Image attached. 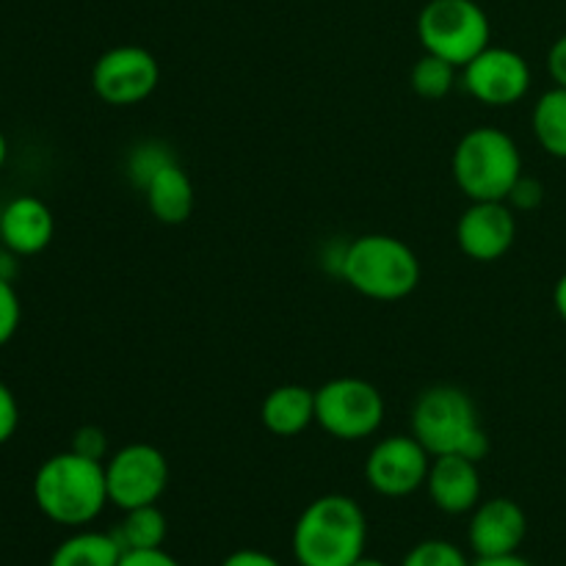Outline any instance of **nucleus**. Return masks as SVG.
Returning <instances> with one entry per match:
<instances>
[{
	"label": "nucleus",
	"mask_w": 566,
	"mask_h": 566,
	"mask_svg": "<svg viewBox=\"0 0 566 566\" xmlns=\"http://www.w3.org/2000/svg\"><path fill=\"white\" fill-rule=\"evenodd\" d=\"M33 503L39 512L64 528H86L108 506L105 462L61 451L44 459L33 475Z\"/></svg>",
	"instance_id": "obj_1"
},
{
	"label": "nucleus",
	"mask_w": 566,
	"mask_h": 566,
	"mask_svg": "<svg viewBox=\"0 0 566 566\" xmlns=\"http://www.w3.org/2000/svg\"><path fill=\"white\" fill-rule=\"evenodd\" d=\"M368 517L354 497L329 492L304 506L291 547L298 566H352L365 556Z\"/></svg>",
	"instance_id": "obj_2"
},
{
	"label": "nucleus",
	"mask_w": 566,
	"mask_h": 566,
	"mask_svg": "<svg viewBox=\"0 0 566 566\" xmlns=\"http://www.w3.org/2000/svg\"><path fill=\"white\" fill-rule=\"evenodd\" d=\"M409 431L431 457H468L473 462L490 453V437L470 392L457 385H431L409 412Z\"/></svg>",
	"instance_id": "obj_3"
},
{
	"label": "nucleus",
	"mask_w": 566,
	"mask_h": 566,
	"mask_svg": "<svg viewBox=\"0 0 566 566\" xmlns=\"http://www.w3.org/2000/svg\"><path fill=\"white\" fill-rule=\"evenodd\" d=\"M423 276L418 252L387 232H365L348 241L340 280L374 302H401L412 296Z\"/></svg>",
	"instance_id": "obj_4"
},
{
	"label": "nucleus",
	"mask_w": 566,
	"mask_h": 566,
	"mask_svg": "<svg viewBox=\"0 0 566 566\" xmlns=\"http://www.w3.org/2000/svg\"><path fill=\"white\" fill-rule=\"evenodd\" d=\"M451 175L470 202H506L523 175V153L503 127H470L453 147Z\"/></svg>",
	"instance_id": "obj_5"
},
{
	"label": "nucleus",
	"mask_w": 566,
	"mask_h": 566,
	"mask_svg": "<svg viewBox=\"0 0 566 566\" xmlns=\"http://www.w3.org/2000/svg\"><path fill=\"white\" fill-rule=\"evenodd\" d=\"M423 53L440 55L462 70L492 44V25L475 0H429L418 14Z\"/></svg>",
	"instance_id": "obj_6"
},
{
	"label": "nucleus",
	"mask_w": 566,
	"mask_h": 566,
	"mask_svg": "<svg viewBox=\"0 0 566 566\" xmlns=\"http://www.w3.org/2000/svg\"><path fill=\"white\" fill-rule=\"evenodd\" d=\"M387 415L379 387L359 376H337L315 390V423L340 442H363L381 429Z\"/></svg>",
	"instance_id": "obj_7"
},
{
	"label": "nucleus",
	"mask_w": 566,
	"mask_h": 566,
	"mask_svg": "<svg viewBox=\"0 0 566 566\" xmlns=\"http://www.w3.org/2000/svg\"><path fill=\"white\" fill-rule=\"evenodd\" d=\"M108 501L122 512L158 503L169 486V459L149 442H130L105 459Z\"/></svg>",
	"instance_id": "obj_8"
},
{
	"label": "nucleus",
	"mask_w": 566,
	"mask_h": 566,
	"mask_svg": "<svg viewBox=\"0 0 566 566\" xmlns=\"http://www.w3.org/2000/svg\"><path fill=\"white\" fill-rule=\"evenodd\" d=\"M160 83V64L142 44H116L92 66V88L105 105L130 108L153 97Z\"/></svg>",
	"instance_id": "obj_9"
},
{
	"label": "nucleus",
	"mask_w": 566,
	"mask_h": 566,
	"mask_svg": "<svg viewBox=\"0 0 566 566\" xmlns=\"http://www.w3.org/2000/svg\"><path fill=\"white\" fill-rule=\"evenodd\" d=\"M431 468V453L418 437L392 434L376 442L365 459V484L381 497H409L426 486Z\"/></svg>",
	"instance_id": "obj_10"
},
{
	"label": "nucleus",
	"mask_w": 566,
	"mask_h": 566,
	"mask_svg": "<svg viewBox=\"0 0 566 566\" xmlns=\"http://www.w3.org/2000/svg\"><path fill=\"white\" fill-rule=\"evenodd\" d=\"M531 81H534L531 64L525 61V55H520L512 48L490 44L462 66L464 92L479 99L481 105H490V108L517 105L528 94Z\"/></svg>",
	"instance_id": "obj_11"
},
{
	"label": "nucleus",
	"mask_w": 566,
	"mask_h": 566,
	"mask_svg": "<svg viewBox=\"0 0 566 566\" xmlns=\"http://www.w3.org/2000/svg\"><path fill=\"white\" fill-rule=\"evenodd\" d=\"M517 241V213L509 202H470L457 221V243L464 258L495 263L512 252Z\"/></svg>",
	"instance_id": "obj_12"
},
{
	"label": "nucleus",
	"mask_w": 566,
	"mask_h": 566,
	"mask_svg": "<svg viewBox=\"0 0 566 566\" xmlns=\"http://www.w3.org/2000/svg\"><path fill=\"white\" fill-rule=\"evenodd\" d=\"M525 536H528V517L512 497H490L470 512L468 542L475 558L520 553Z\"/></svg>",
	"instance_id": "obj_13"
},
{
	"label": "nucleus",
	"mask_w": 566,
	"mask_h": 566,
	"mask_svg": "<svg viewBox=\"0 0 566 566\" xmlns=\"http://www.w3.org/2000/svg\"><path fill=\"white\" fill-rule=\"evenodd\" d=\"M426 495L434 503V509H440L442 514H470L481 503V484L479 462L468 457H431L429 475H426Z\"/></svg>",
	"instance_id": "obj_14"
},
{
	"label": "nucleus",
	"mask_w": 566,
	"mask_h": 566,
	"mask_svg": "<svg viewBox=\"0 0 566 566\" xmlns=\"http://www.w3.org/2000/svg\"><path fill=\"white\" fill-rule=\"evenodd\" d=\"M53 210L39 197L22 193L0 210V247L11 249L20 258H33L53 243Z\"/></svg>",
	"instance_id": "obj_15"
},
{
	"label": "nucleus",
	"mask_w": 566,
	"mask_h": 566,
	"mask_svg": "<svg viewBox=\"0 0 566 566\" xmlns=\"http://www.w3.org/2000/svg\"><path fill=\"white\" fill-rule=\"evenodd\" d=\"M260 423L274 437H298L315 423V390L280 385L260 403Z\"/></svg>",
	"instance_id": "obj_16"
},
{
	"label": "nucleus",
	"mask_w": 566,
	"mask_h": 566,
	"mask_svg": "<svg viewBox=\"0 0 566 566\" xmlns=\"http://www.w3.org/2000/svg\"><path fill=\"white\" fill-rule=\"evenodd\" d=\"M142 193L147 199L149 213L160 224H186L191 219L193 208H197V191H193L191 175L177 160L171 166H166L164 171H158Z\"/></svg>",
	"instance_id": "obj_17"
},
{
	"label": "nucleus",
	"mask_w": 566,
	"mask_h": 566,
	"mask_svg": "<svg viewBox=\"0 0 566 566\" xmlns=\"http://www.w3.org/2000/svg\"><path fill=\"white\" fill-rule=\"evenodd\" d=\"M122 553L114 531H77L55 547L48 566H116Z\"/></svg>",
	"instance_id": "obj_18"
},
{
	"label": "nucleus",
	"mask_w": 566,
	"mask_h": 566,
	"mask_svg": "<svg viewBox=\"0 0 566 566\" xmlns=\"http://www.w3.org/2000/svg\"><path fill=\"white\" fill-rule=\"evenodd\" d=\"M534 138L551 158L566 160V88L553 86L542 94L531 111Z\"/></svg>",
	"instance_id": "obj_19"
},
{
	"label": "nucleus",
	"mask_w": 566,
	"mask_h": 566,
	"mask_svg": "<svg viewBox=\"0 0 566 566\" xmlns=\"http://www.w3.org/2000/svg\"><path fill=\"white\" fill-rule=\"evenodd\" d=\"M166 534H169V523H166V514L160 512L158 503L125 512V517L114 531L122 551H155V547H164Z\"/></svg>",
	"instance_id": "obj_20"
},
{
	"label": "nucleus",
	"mask_w": 566,
	"mask_h": 566,
	"mask_svg": "<svg viewBox=\"0 0 566 566\" xmlns=\"http://www.w3.org/2000/svg\"><path fill=\"white\" fill-rule=\"evenodd\" d=\"M459 66L451 61L440 59V55L423 53L409 70V86L415 94L423 99H442L453 92L459 81Z\"/></svg>",
	"instance_id": "obj_21"
},
{
	"label": "nucleus",
	"mask_w": 566,
	"mask_h": 566,
	"mask_svg": "<svg viewBox=\"0 0 566 566\" xmlns=\"http://www.w3.org/2000/svg\"><path fill=\"white\" fill-rule=\"evenodd\" d=\"M175 160L177 155L169 144L160 142V138H144V142H138L136 147L127 153V180H130L138 191H144V188L153 182V177L158 175V171H164L166 166L175 164Z\"/></svg>",
	"instance_id": "obj_22"
},
{
	"label": "nucleus",
	"mask_w": 566,
	"mask_h": 566,
	"mask_svg": "<svg viewBox=\"0 0 566 566\" xmlns=\"http://www.w3.org/2000/svg\"><path fill=\"white\" fill-rule=\"evenodd\" d=\"M462 547L448 539H423L403 556L401 566H470Z\"/></svg>",
	"instance_id": "obj_23"
},
{
	"label": "nucleus",
	"mask_w": 566,
	"mask_h": 566,
	"mask_svg": "<svg viewBox=\"0 0 566 566\" xmlns=\"http://www.w3.org/2000/svg\"><path fill=\"white\" fill-rule=\"evenodd\" d=\"M22 321V304L14 291V282L0 280V348L11 343Z\"/></svg>",
	"instance_id": "obj_24"
},
{
	"label": "nucleus",
	"mask_w": 566,
	"mask_h": 566,
	"mask_svg": "<svg viewBox=\"0 0 566 566\" xmlns=\"http://www.w3.org/2000/svg\"><path fill=\"white\" fill-rule=\"evenodd\" d=\"M70 451L81 453V457L94 459V462H105L111 457V442L99 426H81V429L72 434Z\"/></svg>",
	"instance_id": "obj_25"
},
{
	"label": "nucleus",
	"mask_w": 566,
	"mask_h": 566,
	"mask_svg": "<svg viewBox=\"0 0 566 566\" xmlns=\"http://www.w3.org/2000/svg\"><path fill=\"white\" fill-rule=\"evenodd\" d=\"M506 202L514 213H517V210L520 213H531V210H536L545 202V186H542V180H536V177L523 171L520 180L512 186V191H509Z\"/></svg>",
	"instance_id": "obj_26"
},
{
	"label": "nucleus",
	"mask_w": 566,
	"mask_h": 566,
	"mask_svg": "<svg viewBox=\"0 0 566 566\" xmlns=\"http://www.w3.org/2000/svg\"><path fill=\"white\" fill-rule=\"evenodd\" d=\"M17 429H20V403L11 387L0 381V446H6L17 434Z\"/></svg>",
	"instance_id": "obj_27"
},
{
	"label": "nucleus",
	"mask_w": 566,
	"mask_h": 566,
	"mask_svg": "<svg viewBox=\"0 0 566 566\" xmlns=\"http://www.w3.org/2000/svg\"><path fill=\"white\" fill-rule=\"evenodd\" d=\"M116 566H182V564L177 562L175 556H169L164 547H155V551H125Z\"/></svg>",
	"instance_id": "obj_28"
},
{
	"label": "nucleus",
	"mask_w": 566,
	"mask_h": 566,
	"mask_svg": "<svg viewBox=\"0 0 566 566\" xmlns=\"http://www.w3.org/2000/svg\"><path fill=\"white\" fill-rule=\"evenodd\" d=\"M219 566H285L280 558H274L271 553L254 551V547H243V551L230 553Z\"/></svg>",
	"instance_id": "obj_29"
},
{
	"label": "nucleus",
	"mask_w": 566,
	"mask_h": 566,
	"mask_svg": "<svg viewBox=\"0 0 566 566\" xmlns=\"http://www.w3.org/2000/svg\"><path fill=\"white\" fill-rule=\"evenodd\" d=\"M547 72H551L556 86L566 88V33L558 36L556 42L551 44V50H547Z\"/></svg>",
	"instance_id": "obj_30"
},
{
	"label": "nucleus",
	"mask_w": 566,
	"mask_h": 566,
	"mask_svg": "<svg viewBox=\"0 0 566 566\" xmlns=\"http://www.w3.org/2000/svg\"><path fill=\"white\" fill-rule=\"evenodd\" d=\"M20 274V254H14L11 249L0 247V280L14 282Z\"/></svg>",
	"instance_id": "obj_31"
},
{
	"label": "nucleus",
	"mask_w": 566,
	"mask_h": 566,
	"mask_svg": "<svg viewBox=\"0 0 566 566\" xmlns=\"http://www.w3.org/2000/svg\"><path fill=\"white\" fill-rule=\"evenodd\" d=\"M470 566H534L528 558H523L520 553H512V556H495V558H475Z\"/></svg>",
	"instance_id": "obj_32"
},
{
	"label": "nucleus",
	"mask_w": 566,
	"mask_h": 566,
	"mask_svg": "<svg viewBox=\"0 0 566 566\" xmlns=\"http://www.w3.org/2000/svg\"><path fill=\"white\" fill-rule=\"evenodd\" d=\"M553 307H556L558 318L566 324V271L562 276H558L556 287H553Z\"/></svg>",
	"instance_id": "obj_33"
},
{
	"label": "nucleus",
	"mask_w": 566,
	"mask_h": 566,
	"mask_svg": "<svg viewBox=\"0 0 566 566\" xmlns=\"http://www.w3.org/2000/svg\"><path fill=\"white\" fill-rule=\"evenodd\" d=\"M6 160H9V138H6V133L0 130V169L6 166Z\"/></svg>",
	"instance_id": "obj_34"
},
{
	"label": "nucleus",
	"mask_w": 566,
	"mask_h": 566,
	"mask_svg": "<svg viewBox=\"0 0 566 566\" xmlns=\"http://www.w3.org/2000/svg\"><path fill=\"white\" fill-rule=\"evenodd\" d=\"M352 566H390L387 562H381V558H370V556H363L359 562H354Z\"/></svg>",
	"instance_id": "obj_35"
},
{
	"label": "nucleus",
	"mask_w": 566,
	"mask_h": 566,
	"mask_svg": "<svg viewBox=\"0 0 566 566\" xmlns=\"http://www.w3.org/2000/svg\"><path fill=\"white\" fill-rule=\"evenodd\" d=\"M564 566H566V564H564Z\"/></svg>",
	"instance_id": "obj_36"
}]
</instances>
